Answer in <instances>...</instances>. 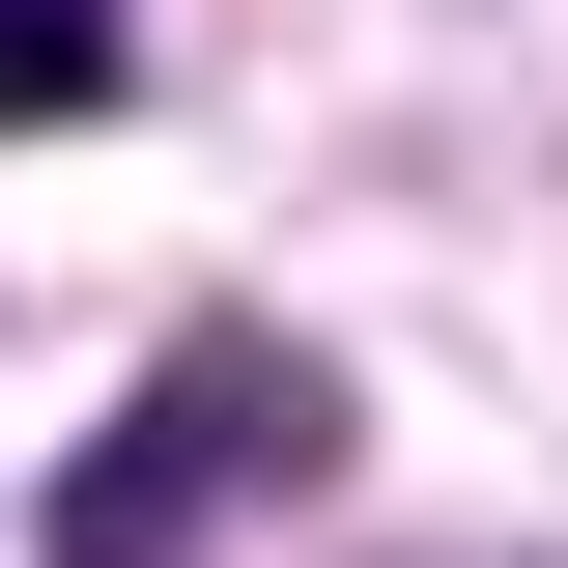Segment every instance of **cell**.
<instances>
[{
    "instance_id": "1",
    "label": "cell",
    "mask_w": 568,
    "mask_h": 568,
    "mask_svg": "<svg viewBox=\"0 0 568 568\" xmlns=\"http://www.w3.org/2000/svg\"><path fill=\"white\" fill-rule=\"evenodd\" d=\"M284 455H313V369H256V342H200V369H171V398H142L114 455L58 484V568H171V540H200L227 484H284Z\"/></svg>"
},
{
    "instance_id": "2",
    "label": "cell",
    "mask_w": 568,
    "mask_h": 568,
    "mask_svg": "<svg viewBox=\"0 0 568 568\" xmlns=\"http://www.w3.org/2000/svg\"><path fill=\"white\" fill-rule=\"evenodd\" d=\"M114 85V0H0V114H85Z\"/></svg>"
}]
</instances>
